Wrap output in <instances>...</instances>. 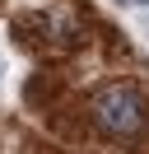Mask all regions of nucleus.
Masks as SVG:
<instances>
[{
	"label": "nucleus",
	"mask_w": 149,
	"mask_h": 154,
	"mask_svg": "<svg viewBox=\"0 0 149 154\" xmlns=\"http://www.w3.org/2000/svg\"><path fill=\"white\" fill-rule=\"evenodd\" d=\"M144 117H149V107L140 98V89H130V84H107L93 98V126L112 140H135L144 131Z\"/></svg>",
	"instance_id": "f257e3e1"
},
{
	"label": "nucleus",
	"mask_w": 149,
	"mask_h": 154,
	"mask_svg": "<svg viewBox=\"0 0 149 154\" xmlns=\"http://www.w3.org/2000/svg\"><path fill=\"white\" fill-rule=\"evenodd\" d=\"M130 5H140V0H130Z\"/></svg>",
	"instance_id": "f03ea898"
}]
</instances>
